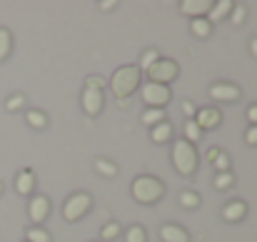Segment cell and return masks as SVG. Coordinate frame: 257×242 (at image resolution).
Wrapping results in <instances>:
<instances>
[{
  "label": "cell",
  "instance_id": "obj_1",
  "mask_svg": "<svg viewBox=\"0 0 257 242\" xmlns=\"http://www.w3.org/2000/svg\"><path fill=\"white\" fill-rule=\"evenodd\" d=\"M130 192H133V197H135L140 205H155L158 200H163V195H165V185H163L160 177L140 175V177L133 180Z\"/></svg>",
  "mask_w": 257,
  "mask_h": 242
},
{
  "label": "cell",
  "instance_id": "obj_2",
  "mask_svg": "<svg viewBox=\"0 0 257 242\" xmlns=\"http://www.w3.org/2000/svg\"><path fill=\"white\" fill-rule=\"evenodd\" d=\"M140 78H143V73H140L138 65H122V68H117L112 73V78H110L112 95L120 97V100H127L140 87Z\"/></svg>",
  "mask_w": 257,
  "mask_h": 242
},
{
  "label": "cell",
  "instance_id": "obj_3",
  "mask_svg": "<svg viewBox=\"0 0 257 242\" xmlns=\"http://www.w3.org/2000/svg\"><path fill=\"white\" fill-rule=\"evenodd\" d=\"M197 150H195V145L192 143H187V140H177L175 145H172V167L180 172V175H192L195 170H197Z\"/></svg>",
  "mask_w": 257,
  "mask_h": 242
},
{
  "label": "cell",
  "instance_id": "obj_4",
  "mask_svg": "<svg viewBox=\"0 0 257 242\" xmlns=\"http://www.w3.org/2000/svg\"><path fill=\"white\" fill-rule=\"evenodd\" d=\"M140 97H143V102H145L148 107H153V110H163V107L172 100V92H170V87H168V85L148 82V85H143Z\"/></svg>",
  "mask_w": 257,
  "mask_h": 242
},
{
  "label": "cell",
  "instance_id": "obj_5",
  "mask_svg": "<svg viewBox=\"0 0 257 242\" xmlns=\"http://www.w3.org/2000/svg\"><path fill=\"white\" fill-rule=\"evenodd\" d=\"M90 205H92V197L87 192H75L73 197H68V202L63 207V217L68 222H78V220H83L87 215Z\"/></svg>",
  "mask_w": 257,
  "mask_h": 242
},
{
  "label": "cell",
  "instance_id": "obj_6",
  "mask_svg": "<svg viewBox=\"0 0 257 242\" xmlns=\"http://www.w3.org/2000/svg\"><path fill=\"white\" fill-rule=\"evenodd\" d=\"M177 73H180V68H177V63L175 60H168V58H160L150 70H148V78L150 82H158V85H168L177 78Z\"/></svg>",
  "mask_w": 257,
  "mask_h": 242
},
{
  "label": "cell",
  "instance_id": "obj_7",
  "mask_svg": "<svg viewBox=\"0 0 257 242\" xmlns=\"http://www.w3.org/2000/svg\"><path fill=\"white\" fill-rule=\"evenodd\" d=\"M80 102H83V112H85L87 117H97L102 112V107H105V95H102V90L85 87Z\"/></svg>",
  "mask_w": 257,
  "mask_h": 242
},
{
  "label": "cell",
  "instance_id": "obj_8",
  "mask_svg": "<svg viewBox=\"0 0 257 242\" xmlns=\"http://www.w3.org/2000/svg\"><path fill=\"white\" fill-rule=\"evenodd\" d=\"M240 95H242L240 87L232 85V82H215L210 87V97L220 100V102H235V100H240Z\"/></svg>",
  "mask_w": 257,
  "mask_h": 242
},
{
  "label": "cell",
  "instance_id": "obj_9",
  "mask_svg": "<svg viewBox=\"0 0 257 242\" xmlns=\"http://www.w3.org/2000/svg\"><path fill=\"white\" fill-rule=\"evenodd\" d=\"M48 212H50V200H48L45 195H33V200H30V205H28V215H30L33 225L45 222Z\"/></svg>",
  "mask_w": 257,
  "mask_h": 242
},
{
  "label": "cell",
  "instance_id": "obj_10",
  "mask_svg": "<svg viewBox=\"0 0 257 242\" xmlns=\"http://www.w3.org/2000/svg\"><path fill=\"white\" fill-rule=\"evenodd\" d=\"M212 10V0H182L180 3V13H185L187 18H207V13Z\"/></svg>",
  "mask_w": 257,
  "mask_h": 242
},
{
  "label": "cell",
  "instance_id": "obj_11",
  "mask_svg": "<svg viewBox=\"0 0 257 242\" xmlns=\"http://www.w3.org/2000/svg\"><path fill=\"white\" fill-rule=\"evenodd\" d=\"M195 123L200 125V130H215L222 123V115H220L217 107H202V110H197Z\"/></svg>",
  "mask_w": 257,
  "mask_h": 242
},
{
  "label": "cell",
  "instance_id": "obj_12",
  "mask_svg": "<svg viewBox=\"0 0 257 242\" xmlns=\"http://www.w3.org/2000/svg\"><path fill=\"white\" fill-rule=\"evenodd\" d=\"M245 215H247V205L242 200H232L222 207V220L225 222H240V220H245Z\"/></svg>",
  "mask_w": 257,
  "mask_h": 242
},
{
  "label": "cell",
  "instance_id": "obj_13",
  "mask_svg": "<svg viewBox=\"0 0 257 242\" xmlns=\"http://www.w3.org/2000/svg\"><path fill=\"white\" fill-rule=\"evenodd\" d=\"M160 240L163 242H190V235L185 232V227L168 222V225L160 227Z\"/></svg>",
  "mask_w": 257,
  "mask_h": 242
},
{
  "label": "cell",
  "instance_id": "obj_14",
  "mask_svg": "<svg viewBox=\"0 0 257 242\" xmlns=\"http://www.w3.org/2000/svg\"><path fill=\"white\" fill-rule=\"evenodd\" d=\"M232 0H220V3H212V10L207 13V20L215 25V23H220V20H225L230 13H232Z\"/></svg>",
  "mask_w": 257,
  "mask_h": 242
},
{
  "label": "cell",
  "instance_id": "obj_15",
  "mask_svg": "<svg viewBox=\"0 0 257 242\" xmlns=\"http://www.w3.org/2000/svg\"><path fill=\"white\" fill-rule=\"evenodd\" d=\"M33 187H35V175H33L30 170H23V172L18 175V180H15V190H18V195H30Z\"/></svg>",
  "mask_w": 257,
  "mask_h": 242
},
{
  "label": "cell",
  "instance_id": "obj_16",
  "mask_svg": "<svg viewBox=\"0 0 257 242\" xmlns=\"http://www.w3.org/2000/svg\"><path fill=\"white\" fill-rule=\"evenodd\" d=\"M150 138H153V143H158V145H163V143L172 140V123L163 120L160 125H155L153 133H150Z\"/></svg>",
  "mask_w": 257,
  "mask_h": 242
},
{
  "label": "cell",
  "instance_id": "obj_17",
  "mask_svg": "<svg viewBox=\"0 0 257 242\" xmlns=\"http://www.w3.org/2000/svg\"><path fill=\"white\" fill-rule=\"evenodd\" d=\"M190 30H192L195 38H207V35L212 33V23H210L207 18H195V20L190 23Z\"/></svg>",
  "mask_w": 257,
  "mask_h": 242
},
{
  "label": "cell",
  "instance_id": "obj_18",
  "mask_svg": "<svg viewBox=\"0 0 257 242\" xmlns=\"http://www.w3.org/2000/svg\"><path fill=\"white\" fill-rule=\"evenodd\" d=\"M165 120V110H153V107H148L145 112H143V125H148V128H155V125H160Z\"/></svg>",
  "mask_w": 257,
  "mask_h": 242
},
{
  "label": "cell",
  "instance_id": "obj_19",
  "mask_svg": "<svg viewBox=\"0 0 257 242\" xmlns=\"http://www.w3.org/2000/svg\"><path fill=\"white\" fill-rule=\"evenodd\" d=\"M10 50H13V35L8 28H0V63L10 55Z\"/></svg>",
  "mask_w": 257,
  "mask_h": 242
},
{
  "label": "cell",
  "instance_id": "obj_20",
  "mask_svg": "<svg viewBox=\"0 0 257 242\" xmlns=\"http://www.w3.org/2000/svg\"><path fill=\"white\" fill-rule=\"evenodd\" d=\"M158 60H160V53H158L155 48L145 50V53H143V60H140V65H138V68H140V73H148V70H150V68L158 63Z\"/></svg>",
  "mask_w": 257,
  "mask_h": 242
},
{
  "label": "cell",
  "instance_id": "obj_21",
  "mask_svg": "<svg viewBox=\"0 0 257 242\" xmlns=\"http://www.w3.org/2000/svg\"><path fill=\"white\" fill-rule=\"evenodd\" d=\"M25 120H28V125L35 128V130H43V128L48 125V117H45V112H40V110H30V112H25Z\"/></svg>",
  "mask_w": 257,
  "mask_h": 242
},
{
  "label": "cell",
  "instance_id": "obj_22",
  "mask_svg": "<svg viewBox=\"0 0 257 242\" xmlns=\"http://www.w3.org/2000/svg\"><path fill=\"white\" fill-rule=\"evenodd\" d=\"M125 242H148V232L143 225H133L125 230Z\"/></svg>",
  "mask_w": 257,
  "mask_h": 242
},
{
  "label": "cell",
  "instance_id": "obj_23",
  "mask_svg": "<svg viewBox=\"0 0 257 242\" xmlns=\"http://www.w3.org/2000/svg\"><path fill=\"white\" fill-rule=\"evenodd\" d=\"M200 138H202L200 125H197L195 120H187V123H185V138H182V140H187V143H192V145H195Z\"/></svg>",
  "mask_w": 257,
  "mask_h": 242
},
{
  "label": "cell",
  "instance_id": "obj_24",
  "mask_svg": "<svg viewBox=\"0 0 257 242\" xmlns=\"http://www.w3.org/2000/svg\"><path fill=\"white\" fill-rule=\"evenodd\" d=\"M180 205L185 210H195V207H200V195L192 190H185V192H180Z\"/></svg>",
  "mask_w": 257,
  "mask_h": 242
},
{
  "label": "cell",
  "instance_id": "obj_25",
  "mask_svg": "<svg viewBox=\"0 0 257 242\" xmlns=\"http://www.w3.org/2000/svg\"><path fill=\"white\" fill-rule=\"evenodd\" d=\"M95 170L102 175V177H115L117 175V165L115 162H110V160H95Z\"/></svg>",
  "mask_w": 257,
  "mask_h": 242
},
{
  "label": "cell",
  "instance_id": "obj_26",
  "mask_svg": "<svg viewBox=\"0 0 257 242\" xmlns=\"http://www.w3.org/2000/svg\"><path fill=\"white\" fill-rule=\"evenodd\" d=\"M232 185H235V175L232 172H217V177H215V187L217 190H227Z\"/></svg>",
  "mask_w": 257,
  "mask_h": 242
},
{
  "label": "cell",
  "instance_id": "obj_27",
  "mask_svg": "<svg viewBox=\"0 0 257 242\" xmlns=\"http://www.w3.org/2000/svg\"><path fill=\"white\" fill-rule=\"evenodd\" d=\"M25 242H50V232L43 230V227H33V230L28 232V240Z\"/></svg>",
  "mask_w": 257,
  "mask_h": 242
},
{
  "label": "cell",
  "instance_id": "obj_28",
  "mask_svg": "<svg viewBox=\"0 0 257 242\" xmlns=\"http://www.w3.org/2000/svg\"><path fill=\"white\" fill-rule=\"evenodd\" d=\"M120 232H122V230H120V225H117V222H107V225L102 227L100 237H102V240H115Z\"/></svg>",
  "mask_w": 257,
  "mask_h": 242
},
{
  "label": "cell",
  "instance_id": "obj_29",
  "mask_svg": "<svg viewBox=\"0 0 257 242\" xmlns=\"http://www.w3.org/2000/svg\"><path fill=\"white\" fill-rule=\"evenodd\" d=\"M23 105H25V95H13V97L5 100V110H8V112H15V110H20Z\"/></svg>",
  "mask_w": 257,
  "mask_h": 242
},
{
  "label": "cell",
  "instance_id": "obj_30",
  "mask_svg": "<svg viewBox=\"0 0 257 242\" xmlns=\"http://www.w3.org/2000/svg\"><path fill=\"white\" fill-rule=\"evenodd\" d=\"M230 18H232V23H235V25H242V23H245V18H247V10H245V5H232V13H230Z\"/></svg>",
  "mask_w": 257,
  "mask_h": 242
},
{
  "label": "cell",
  "instance_id": "obj_31",
  "mask_svg": "<svg viewBox=\"0 0 257 242\" xmlns=\"http://www.w3.org/2000/svg\"><path fill=\"white\" fill-rule=\"evenodd\" d=\"M212 165H215V170H217V172H230V158H227V155H225L222 150H220L217 160L212 162Z\"/></svg>",
  "mask_w": 257,
  "mask_h": 242
},
{
  "label": "cell",
  "instance_id": "obj_32",
  "mask_svg": "<svg viewBox=\"0 0 257 242\" xmlns=\"http://www.w3.org/2000/svg\"><path fill=\"white\" fill-rule=\"evenodd\" d=\"M182 112H185V117L187 120H195V115H197V107H195V102H190V100H182Z\"/></svg>",
  "mask_w": 257,
  "mask_h": 242
},
{
  "label": "cell",
  "instance_id": "obj_33",
  "mask_svg": "<svg viewBox=\"0 0 257 242\" xmlns=\"http://www.w3.org/2000/svg\"><path fill=\"white\" fill-rule=\"evenodd\" d=\"M107 82H105V78H100V75H90L85 80V87H92V90H102Z\"/></svg>",
  "mask_w": 257,
  "mask_h": 242
},
{
  "label": "cell",
  "instance_id": "obj_34",
  "mask_svg": "<svg viewBox=\"0 0 257 242\" xmlns=\"http://www.w3.org/2000/svg\"><path fill=\"white\" fill-rule=\"evenodd\" d=\"M245 143L247 145H257V125H250V130L245 133Z\"/></svg>",
  "mask_w": 257,
  "mask_h": 242
},
{
  "label": "cell",
  "instance_id": "obj_35",
  "mask_svg": "<svg viewBox=\"0 0 257 242\" xmlns=\"http://www.w3.org/2000/svg\"><path fill=\"white\" fill-rule=\"evenodd\" d=\"M247 120H250V125H257V105L247 107Z\"/></svg>",
  "mask_w": 257,
  "mask_h": 242
},
{
  "label": "cell",
  "instance_id": "obj_36",
  "mask_svg": "<svg viewBox=\"0 0 257 242\" xmlns=\"http://www.w3.org/2000/svg\"><path fill=\"white\" fill-rule=\"evenodd\" d=\"M217 155H220V150H217V148H210L205 158H207V162H215V160H217Z\"/></svg>",
  "mask_w": 257,
  "mask_h": 242
},
{
  "label": "cell",
  "instance_id": "obj_37",
  "mask_svg": "<svg viewBox=\"0 0 257 242\" xmlns=\"http://www.w3.org/2000/svg\"><path fill=\"white\" fill-rule=\"evenodd\" d=\"M100 8H102V10H112V8H117V3H115V0H102Z\"/></svg>",
  "mask_w": 257,
  "mask_h": 242
},
{
  "label": "cell",
  "instance_id": "obj_38",
  "mask_svg": "<svg viewBox=\"0 0 257 242\" xmlns=\"http://www.w3.org/2000/svg\"><path fill=\"white\" fill-rule=\"evenodd\" d=\"M250 50H252V55L257 58V38H252V40H250Z\"/></svg>",
  "mask_w": 257,
  "mask_h": 242
},
{
  "label": "cell",
  "instance_id": "obj_39",
  "mask_svg": "<svg viewBox=\"0 0 257 242\" xmlns=\"http://www.w3.org/2000/svg\"><path fill=\"white\" fill-rule=\"evenodd\" d=\"M0 192H3V182H0Z\"/></svg>",
  "mask_w": 257,
  "mask_h": 242
}]
</instances>
